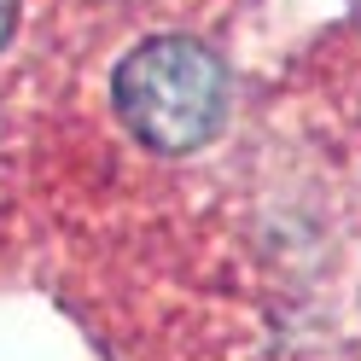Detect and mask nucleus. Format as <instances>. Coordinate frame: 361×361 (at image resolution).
<instances>
[{
	"label": "nucleus",
	"mask_w": 361,
	"mask_h": 361,
	"mask_svg": "<svg viewBox=\"0 0 361 361\" xmlns=\"http://www.w3.org/2000/svg\"><path fill=\"white\" fill-rule=\"evenodd\" d=\"M18 6H24V0H0V47H6L12 30H18Z\"/></svg>",
	"instance_id": "f03ea898"
},
{
	"label": "nucleus",
	"mask_w": 361,
	"mask_h": 361,
	"mask_svg": "<svg viewBox=\"0 0 361 361\" xmlns=\"http://www.w3.org/2000/svg\"><path fill=\"white\" fill-rule=\"evenodd\" d=\"M233 111V76L210 41L187 30L140 35L111 71V123L128 152L152 164L198 157Z\"/></svg>",
	"instance_id": "f257e3e1"
}]
</instances>
